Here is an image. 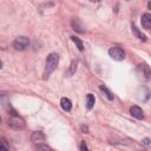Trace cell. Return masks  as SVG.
<instances>
[{"label":"cell","instance_id":"obj_14","mask_svg":"<svg viewBox=\"0 0 151 151\" xmlns=\"http://www.w3.org/2000/svg\"><path fill=\"white\" fill-rule=\"evenodd\" d=\"M77 66H78V60H73V61L71 63V65H70V68H68L67 74H68V76H72V74L77 71Z\"/></svg>","mask_w":151,"mask_h":151},{"label":"cell","instance_id":"obj_13","mask_svg":"<svg viewBox=\"0 0 151 151\" xmlns=\"http://www.w3.org/2000/svg\"><path fill=\"white\" fill-rule=\"evenodd\" d=\"M100 91H103L104 93H105V96L107 97V99L109 100H113V94H112V92L106 87V86H104V85H100Z\"/></svg>","mask_w":151,"mask_h":151},{"label":"cell","instance_id":"obj_4","mask_svg":"<svg viewBox=\"0 0 151 151\" xmlns=\"http://www.w3.org/2000/svg\"><path fill=\"white\" fill-rule=\"evenodd\" d=\"M109 54H110V57H111L112 59L118 60V61H120V60H123V59L125 58V52H124L120 47H117V46L111 47V48L109 50Z\"/></svg>","mask_w":151,"mask_h":151},{"label":"cell","instance_id":"obj_19","mask_svg":"<svg viewBox=\"0 0 151 151\" xmlns=\"http://www.w3.org/2000/svg\"><path fill=\"white\" fill-rule=\"evenodd\" d=\"M143 144H145V145H149V144H150V139H149V138H145V139L143 140Z\"/></svg>","mask_w":151,"mask_h":151},{"label":"cell","instance_id":"obj_7","mask_svg":"<svg viewBox=\"0 0 151 151\" xmlns=\"http://www.w3.org/2000/svg\"><path fill=\"white\" fill-rule=\"evenodd\" d=\"M142 26L145 29H150L151 27V14L150 13H145L142 15Z\"/></svg>","mask_w":151,"mask_h":151},{"label":"cell","instance_id":"obj_17","mask_svg":"<svg viewBox=\"0 0 151 151\" xmlns=\"http://www.w3.org/2000/svg\"><path fill=\"white\" fill-rule=\"evenodd\" d=\"M80 150H87V145H86V143L83 140L81 142V145H80Z\"/></svg>","mask_w":151,"mask_h":151},{"label":"cell","instance_id":"obj_11","mask_svg":"<svg viewBox=\"0 0 151 151\" xmlns=\"http://www.w3.org/2000/svg\"><path fill=\"white\" fill-rule=\"evenodd\" d=\"M71 39H72V41L76 44V46L78 47V50H79L80 52H83V51H84V44H83V41H81L79 38L74 37V35H72V37H71Z\"/></svg>","mask_w":151,"mask_h":151},{"label":"cell","instance_id":"obj_6","mask_svg":"<svg viewBox=\"0 0 151 151\" xmlns=\"http://www.w3.org/2000/svg\"><path fill=\"white\" fill-rule=\"evenodd\" d=\"M130 113H131L132 117H134L137 119H143L144 118V112L139 106H136V105L131 106L130 107Z\"/></svg>","mask_w":151,"mask_h":151},{"label":"cell","instance_id":"obj_12","mask_svg":"<svg viewBox=\"0 0 151 151\" xmlns=\"http://www.w3.org/2000/svg\"><path fill=\"white\" fill-rule=\"evenodd\" d=\"M131 28H132V32H133V33L137 35V38H138V39H140V40H144V41L146 40V37H145V35H144L142 32H139V29H138V28H137L134 25H132V26H131Z\"/></svg>","mask_w":151,"mask_h":151},{"label":"cell","instance_id":"obj_22","mask_svg":"<svg viewBox=\"0 0 151 151\" xmlns=\"http://www.w3.org/2000/svg\"><path fill=\"white\" fill-rule=\"evenodd\" d=\"M0 124H1V117H0Z\"/></svg>","mask_w":151,"mask_h":151},{"label":"cell","instance_id":"obj_2","mask_svg":"<svg viewBox=\"0 0 151 151\" xmlns=\"http://www.w3.org/2000/svg\"><path fill=\"white\" fill-rule=\"evenodd\" d=\"M8 126L13 130H22L25 127V120L19 116H12L8 119Z\"/></svg>","mask_w":151,"mask_h":151},{"label":"cell","instance_id":"obj_10","mask_svg":"<svg viewBox=\"0 0 151 151\" xmlns=\"http://www.w3.org/2000/svg\"><path fill=\"white\" fill-rule=\"evenodd\" d=\"M94 103H96L94 96H93L92 93H88V94L86 96V107H87L88 110H91V109L94 106Z\"/></svg>","mask_w":151,"mask_h":151},{"label":"cell","instance_id":"obj_5","mask_svg":"<svg viewBox=\"0 0 151 151\" xmlns=\"http://www.w3.org/2000/svg\"><path fill=\"white\" fill-rule=\"evenodd\" d=\"M31 140L33 142V144H41L45 142V134L40 131H35L31 134Z\"/></svg>","mask_w":151,"mask_h":151},{"label":"cell","instance_id":"obj_1","mask_svg":"<svg viewBox=\"0 0 151 151\" xmlns=\"http://www.w3.org/2000/svg\"><path fill=\"white\" fill-rule=\"evenodd\" d=\"M59 63V55L57 53H50L46 58V64H45V71H44V76L45 77H48L55 68H57V65Z\"/></svg>","mask_w":151,"mask_h":151},{"label":"cell","instance_id":"obj_15","mask_svg":"<svg viewBox=\"0 0 151 151\" xmlns=\"http://www.w3.org/2000/svg\"><path fill=\"white\" fill-rule=\"evenodd\" d=\"M9 145L5 138H0V150H8Z\"/></svg>","mask_w":151,"mask_h":151},{"label":"cell","instance_id":"obj_8","mask_svg":"<svg viewBox=\"0 0 151 151\" xmlns=\"http://www.w3.org/2000/svg\"><path fill=\"white\" fill-rule=\"evenodd\" d=\"M60 106L63 107V110H65V111H71L72 110V101L68 99V98H66V97H64V98H61V100H60Z\"/></svg>","mask_w":151,"mask_h":151},{"label":"cell","instance_id":"obj_16","mask_svg":"<svg viewBox=\"0 0 151 151\" xmlns=\"http://www.w3.org/2000/svg\"><path fill=\"white\" fill-rule=\"evenodd\" d=\"M35 149H38V150H50L51 147H50L48 145H44V144L41 143V144H37V145H35Z\"/></svg>","mask_w":151,"mask_h":151},{"label":"cell","instance_id":"obj_21","mask_svg":"<svg viewBox=\"0 0 151 151\" xmlns=\"http://www.w3.org/2000/svg\"><path fill=\"white\" fill-rule=\"evenodd\" d=\"M1 67H2V63L0 61V68H1Z\"/></svg>","mask_w":151,"mask_h":151},{"label":"cell","instance_id":"obj_9","mask_svg":"<svg viewBox=\"0 0 151 151\" xmlns=\"http://www.w3.org/2000/svg\"><path fill=\"white\" fill-rule=\"evenodd\" d=\"M71 25H72V28H73L74 31H77V32H79V33H83V32L85 31V29H83L84 27H83L81 22L79 21V19H72Z\"/></svg>","mask_w":151,"mask_h":151},{"label":"cell","instance_id":"obj_3","mask_svg":"<svg viewBox=\"0 0 151 151\" xmlns=\"http://www.w3.org/2000/svg\"><path fill=\"white\" fill-rule=\"evenodd\" d=\"M28 45H29V39L27 37H18L13 41V47L17 51H24L28 47Z\"/></svg>","mask_w":151,"mask_h":151},{"label":"cell","instance_id":"obj_20","mask_svg":"<svg viewBox=\"0 0 151 151\" xmlns=\"http://www.w3.org/2000/svg\"><path fill=\"white\" fill-rule=\"evenodd\" d=\"M90 1H92V2H97V1H99V0H90Z\"/></svg>","mask_w":151,"mask_h":151},{"label":"cell","instance_id":"obj_18","mask_svg":"<svg viewBox=\"0 0 151 151\" xmlns=\"http://www.w3.org/2000/svg\"><path fill=\"white\" fill-rule=\"evenodd\" d=\"M81 131H83L84 133H87V132H88V127H87V126H84V125H81Z\"/></svg>","mask_w":151,"mask_h":151}]
</instances>
